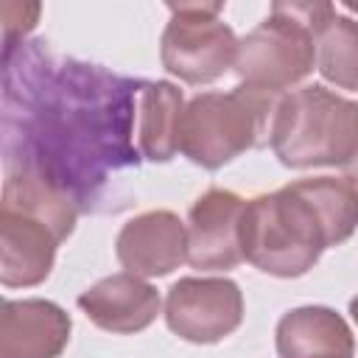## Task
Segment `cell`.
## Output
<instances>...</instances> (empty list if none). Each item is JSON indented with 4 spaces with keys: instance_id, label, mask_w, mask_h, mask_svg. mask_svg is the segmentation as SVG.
I'll list each match as a JSON object with an SVG mask.
<instances>
[{
    "instance_id": "1",
    "label": "cell",
    "mask_w": 358,
    "mask_h": 358,
    "mask_svg": "<svg viewBox=\"0 0 358 358\" xmlns=\"http://www.w3.org/2000/svg\"><path fill=\"white\" fill-rule=\"evenodd\" d=\"M42 45L3 50L6 171L39 173L81 210L112 173L137 165L131 131L143 81L53 59Z\"/></svg>"
},
{
    "instance_id": "2",
    "label": "cell",
    "mask_w": 358,
    "mask_h": 358,
    "mask_svg": "<svg viewBox=\"0 0 358 358\" xmlns=\"http://www.w3.org/2000/svg\"><path fill=\"white\" fill-rule=\"evenodd\" d=\"M241 246L243 260L255 268L291 280L308 274L333 241L313 201L296 182H291L274 193H260L246 201Z\"/></svg>"
},
{
    "instance_id": "3",
    "label": "cell",
    "mask_w": 358,
    "mask_h": 358,
    "mask_svg": "<svg viewBox=\"0 0 358 358\" xmlns=\"http://www.w3.org/2000/svg\"><path fill=\"white\" fill-rule=\"evenodd\" d=\"M277 92L238 84L229 92H199L185 103L179 151L204 171H218L271 137Z\"/></svg>"
},
{
    "instance_id": "4",
    "label": "cell",
    "mask_w": 358,
    "mask_h": 358,
    "mask_svg": "<svg viewBox=\"0 0 358 358\" xmlns=\"http://www.w3.org/2000/svg\"><path fill=\"white\" fill-rule=\"evenodd\" d=\"M268 145L285 168H347L358 157V101L322 84L280 98Z\"/></svg>"
},
{
    "instance_id": "5",
    "label": "cell",
    "mask_w": 358,
    "mask_h": 358,
    "mask_svg": "<svg viewBox=\"0 0 358 358\" xmlns=\"http://www.w3.org/2000/svg\"><path fill=\"white\" fill-rule=\"evenodd\" d=\"M330 3H274L241 42L235 76L241 84L285 95L316 67V25L333 11Z\"/></svg>"
},
{
    "instance_id": "6",
    "label": "cell",
    "mask_w": 358,
    "mask_h": 358,
    "mask_svg": "<svg viewBox=\"0 0 358 358\" xmlns=\"http://www.w3.org/2000/svg\"><path fill=\"white\" fill-rule=\"evenodd\" d=\"M159 39L162 67L185 84H213L235 67L238 36L221 20L224 3H168Z\"/></svg>"
},
{
    "instance_id": "7",
    "label": "cell",
    "mask_w": 358,
    "mask_h": 358,
    "mask_svg": "<svg viewBox=\"0 0 358 358\" xmlns=\"http://www.w3.org/2000/svg\"><path fill=\"white\" fill-rule=\"evenodd\" d=\"M243 322V294L229 277H182L168 288L165 324L190 344H218Z\"/></svg>"
},
{
    "instance_id": "8",
    "label": "cell",
    "mask_w": 358,
    "mask_h": 358,
    "mask_svg": "<svg viewBox=\"0 0 358 358\" xmlns=\"http://www.w3.org/2000/svg\"><path fill=\"white\" fill-rule=\"evenodd\" d=\"M246 199L232 190H204L187 213V263L199 271H229L243 260L241 221Z\"/></svg>"
},
{
    "instance_id": "9",
    "label": "cell",
    "mask_w": 358,
    "mask_h": 358,
    "mask_svg": "<svg viewBox=\"0 0 358 358\" xmlns=\"http://www.w3.org/2000/svg\"><path fill=\"white\" fill-rule=\"evenodd\" d=\"M117 263L143 280L165 277L187 263V227L171 210H148L129 218L115 238Z\"/></svg>"
},
{
    "instance_id": "10",
    "label": "cell",
    "mask_w": 358,
    "mask_h": 358,
    "mask_svg": "<svg viewBox=\"0 0 358 358\" xmlns=\"http://www.w3.org/2000/svg\"><path fill=\"white\" fill-rule=\"evenodd\" d=\"M62 238L59 232L14 207H3L0 213V282L6 288H31L50 277L56 263V249Z\"/></svg>"
},
{
    "instance_id": "11",
    "label": "cell",
    "mask_w": 358,
    "mask_h": 358,
    "mask_svg": "<svg viewBox=\"0 0 358 358\" xmlns=\"http://www.w3.org/2000/svg\"><path fill=\"white\" fill-rule=\"evenodd\" d=\"M73 322L50 299H3L0 358H59L70 341Z\"/></svg>"
},
{
    "instance_id": "12",
    "label": "cell",
    "mask_w": 358,
    "mask_h": 358,
    "mask_svg": "<svg viewBox=\"0 0 358 358\" xmlns=\"http://www.w3.org/2000/svg\"><path fill=\"white\" fill-rule=\"evenodd\" d=\"M78 308L95 327L106 333L129 336V333L145 330L159 316L162 299H159V291L148 280L120 271L81 291Z\"/></svg>"
},
{
    "instance_id": "13",
    "label": "cell",
    "mask_w": 358,
    "mask_h": 358,
    "mask_svg": "<svg viewBox=\"0 0 358 358\" xmlns=\"http://www.w3.org/2000/svg\"><path fill=\"white\" fill-rule=\"evenodd\" d=\"M280 358H352L355 336L341 313L324 305H302L277 322Z\"/></svg>"
},
{
    "instance_id": "14",
    "label": "cell",
    "mask_w": 358,
    "mask_h": 358,
    "mask_svg": "<svg viewBox=\"0 0 358 358\" xmlns=\"http://www.w3.org/2000/svg\"><path fill=\"white\" fill-rule=\"evenodd\" d=\"M185 98L171 81H143L137 95V151L151 162H171L179 154Z\"/></svg>"
},
{
    "instance_id": "15",
    "label": "cell",
    "mask_w": 358,
    "mask_h": 358,
    "mask_svg": "<svg viewBox=\"0 0 358 358\" xmlns=\"http://www.w3.org/2000/svg\"><path fill=\"white\" fill-rule=\"evenodd\" d=\"M316 70L338 90H358V20L333 8L316 25Z\"/></svg>"
},
{
    "instance_id": "16",
    "label": "cell",
    "mask_w": 358,
    "mask_h": 358,
    "mask_svg": "<svg viewBox=\"0 0 358 358\" xmlns=\"http://www.w3.org/2000/svg\"><path fill=\"white\" fill-rule=\"evenodd\" d=\"M344 176H347V179H352V182H358V157L344 168Z\"/></svg>"
},
{
    "instance_id": "17",
    "label": "cell",
    "mask_w": 358,
    "mask_h": 358,
    "mask_svg": "<svg viewBox=\"0 0 358 358\" xmlns=\"http://www.w3.org/2000/svg\"><path fill=\"white\" fill-rule=\"evenodd\" d=\"M350 316H352V322L358 324V294L350 299Z\"/></svg>"
}]
</instances>
